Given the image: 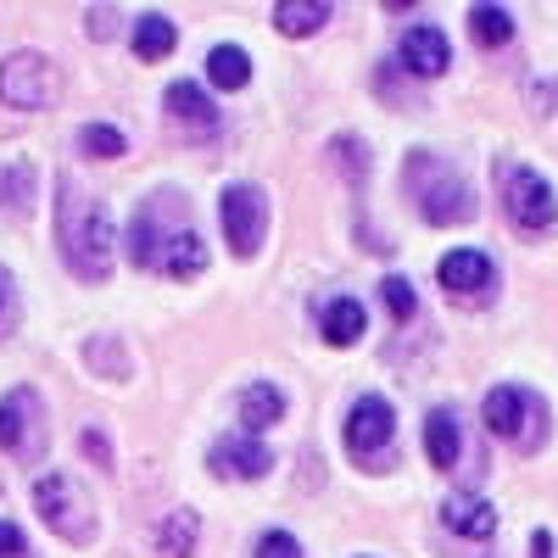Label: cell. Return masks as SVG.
<instances>
[{"mask_svg":"<svg viewBox=\"0 0 558 558\" xmlns=\"http://www.w3.org/2000/svg\"><path fill=\"white\" fill-rule=\"evenodd\" d=\"M129 257L151 274H168V279H191L207 268V246L202 235L184 218V196L162 191L157 202H146L129 223Z\"/></svg>","mask_w":558,"mask_h":558,"instance_id":"6da1fadb","label":"cell"},{"mask_svg":"<svg viewBox=\"0 0 558 558\" xmlns=\"http://www.w3.org/2000/svg\"><path fill=\"white\" fill-rule=\"evenodd\" d=\"M57 241H62L68 268L89 279V286H101L112 274V218L96 196H78L73 179L57 184Z\"/></svg>","mask_w":558,"mask_h":558,"instance_id":"7a4b0ae2","label":"cell"},{"mask_svg":"<svg viewBox=\"0 0 558 558\" xmlns=\"http://www.w3.org/2000/svg\"><path fill=\"white\" fill-rule=\"evenodd\" d=\"M402 184H408V196L425 223H463L475 213V196L463 184V173L452 162H441L436 151H413L402 162Z\"/></svg>","mask_w":558,"mask_h":558,"instance_id":"3957f363","label":"cell"},{"mask_svg":"<svg viewBox=\"0 0 558 558\" xmlns=\"http://www.w3.org/2000/svg\"><path fill=\"white\" fill-rule=\"evenodd\" d=\"M62 96V78L51 68L45 51H12L0 62V101L12 112H39V107H57Z\"/></svg>","mask_w":558,"mask_h":558,"instance_id":"277c9868","label":"cell"},{"mask_svg":"<svg viewBox=\"0 0 558 558\" xmlns=\"http://www.w3.org/2000/svg\"><path fill=\"white\" fill-rule=\"evenodd\" d=\"M34 508H39V520L73 547H84L89 536H96V514H89V502L78 497L73 475H39L34 481Z\"/></svg>","mask_w":558,"mask_h":558,"instance_id":"5b68a950","label":"cell"},{"mask_svg":"<svg viewBox=\"0 0 558 558\" xmlns=\"http://www.w3.org/2000/svg\"><path fill=\"white\" fill-rule=\"evenodd\" d=\"M486 430L502 436V441H514V447H536L542 441V397L525 391V386H497L486 391Z\"/></svg>","mask_w":558,"mask_h":558,"instance_id":"8992f818","label":"cell"},{"mask_svg":"<svg viewBox=\"0 0 558 558\" xmlns=\"http://www.w3.org/2000/svg\"><path fill=\"white\" fill-rule=\"evenodd\" d=\"M218 218H223L229 252H235V257H257L263 229H268V202H263L257 184H229L223 202H218Z\"/></svg>","mask_w":558,"mask_h":558,"instance_id":"52a82bcc","label":"cell"},{"mask_svg":"<svg viewBox=\"0 0 558 558\" xmlns=\"http://www.w3.org/2000/svg\"><path fill=\"white\" fill-rule=\"evenodd\" d=\"M502 207H508V218H514L525 235H536V229H553V218H558V202H553V191H547V179L531 173V168H508V173H502Z\"/></svg>","mask_w":558,"mask_h":558,"instance_id":"ba28073f","label":"cell"},{"mask_svg":"<svg viewBox=\"0 0 558 558\" xmlns=\"http://www.w3.org/2000/svg\"><path fill=\"white\" fill-rule=\"evenodd\" d=\"M397 436V413L386 397H357L347 413V452H357L363 463H380L386 441Z\"/></svg>","mask_w":558,"mask_h":558,"instance_id":"9c48e42d","label":"cell"},{"mask_svg":"<svg viewBox=\"0 0 558 558\" xmlns=\"http://www.w3.org/2000/svg\"><path fill=\"white\" fill-rule=\"evenodd\" d=\"M39 413H45V408H39V397H34L28 386H17V391L0 397V447L17 452V458L39 452V447H45V418H39Z\"/></svg>","mask_w":558,"mask_h":558,"instance_id":"30bf717a","label":"cell"},{"mask_svg":"<svg viewBox=\"0 0 558 558\" xmlns=\"http://www.w3.org/2000/svg\"><path fill=\"white\" fill-rule=\"evenodd\" d=\"M207 463H213V475H223V481H263L274 470V452L263 441H252V436H223Z\"/></svg>","mask_w":558,"mask_h":558,"instance_id":"8fae6325","label":"cell"},{"mask_svg":"<svg viewBox=\"0 0 558 558\" xmlns=\"http://www.w3.org/2000/svg\"><path fill=\"white\" fill-rule=\"evenodd\" d=\"M441 525H447L452 536L486 542V536L497 531V508H492L486 497H475V492H452V497L441 502Z\"/></svg>","mask_w":558,"mask_h":558,"instance_id":"7c38bea8","label":"cell"},{"mask_svg":"<svg viewBox=\"0 0 558 558\" xmlns=\"http://www.w3.org/2000/svg\"><path fill=\"white\" fill-rule=\"evenodd\" d=\"M168 118H173V123H184L196 140L218 134V101H207V89H202V84H191V78H179V84L168 89Z\"/></svg>","mask_w":558,"mask_h":558,"instance_id":"4fadbf2b","label":"cell"},{"mask_svg":"<svg viewBox=\"0 0 558 558\" xmlns=\"http://www.w3.org/2000/svg\"><path fill=\"white\" fill-rule=\"evenodd\" d=\"M447 62H452V51H447L441 28H408L402 34V68L413 78H436V73H447Z\"/></svg>","mask_w":558,"mask_h":558,"instance_id":"5bb4252c","label":"cell"},{"mask_svg":"<svg viewBox=\"0 0 558 558\" xmlns=\"http://www.w3.org/2000/svg\"><path fill=\"white\" fill-rule=\"evenodd\" d=\"M436 274H441V286L447 291H458V296H470V291H481V286H492V257L486 252H447L441 263H436Z\"/></svg>","mask_w":558,"mask_h":558,"instance_id":"9a60e30c","label":"cell"},{"mask_svg":"<svg viewBox=\"0 0 558 558\" xmlns=\"http://www.w3.org/2000/svg\"><path fill=\"white\" fill-rule=\"evenodd\" d=\"M330 12H336L330 0H274V28L286 39H307L330 23Z\"/></svg>","mask_w":558,"mask_h":558,"instance_id":"2e32d148","label":"cell"},{"mask_svg":"<svg viewBox=\"0 0 558 558\" xmlns=\"http://www.w3.org/2000/svg\"><path fill=\"white\" fill-rule=\"evenodd\" d=\"M241 418H246V430L279 425V418H286V391L268 386V380H252V386L241 391Z\"/></svg>","mask_w":558,"mask_h":558,"instance_id":"e0dca14e","label":"cell"},{"mask_svg":"<svg viewBox=\"0 0 558 558\" xmlns=\"http://www.w3.org/2000/svg\"><path fill=\"white\" fill-rule=\"evenodd\" d=\"M318 324H324V341L330 347H357L363 341V302L357 296H336Z\"/></svg>","mask_w":558,"mask_h":558,"instance_id":"ac0fdd59","label":"cell"},{"mask_svg":"<svg viewBox=\"0 0 558 558\" xmlns=\"http://www.w3.org/2000/svg\"><path fill=\"white\" fill-rule=\"evenodd\" d=\"M173 23L162 17V12H146V17H140L134 28H129V45H134V57L140 62H157V57H168L173 51Z\"/></svg>","mask_w":558,"mask_h":558,"instance_id":"d6986e66","label":"cell"},{"mask_svg":"<svg viewBox=\"0 0 558 558\" xmlns=\"http://www.w3.org/2000/svg\"><path fill=\"white\" fill-rule=\"evenodd\" d=\"M207 78H213L218 89H246L252 57L241 51V45H213V51H207Z\"/></svg>","mask_w":558,"mask_h":558,"instance_id":"ffe728a7","label":"cell"},{"mask_svg":"<svg viewBox=\"0 0 558 558\" xmlns=\"http://www.w3.org/2000/svg\"><path fill=\"white\" fill-rule=\"evenodd\" d=\"M196 508H173V514H162V525H157V547L168 553V558H191L196 553Z\"/></svg>","mask_w":558,"mask_h":558,"instance_id":"44dd1931","label":"cell"},{"mask_svg":"<svg viewBox=\"0 0 558 558\" xmlns=\"http://www.w3.org/2000/svg\"><path fill=\"white\" fill-rule=\"evenodd\" d=\"M425 452H430L436 470H452V463H458V418L447 408H436L425 418Z\"/></svg>","mask_w":558,"mask_h":558,"instance_id":"7402d4cb","label":"cell"},{"mask_svg":"<svg viewBox=\"0 0 558 558\" xmlns=\"http://www.w3.org/2000/svg\"><path fill=\"white\" fill-rule=\"evenodd\" d=\"M470 34L497 51V45L514 39V17H508V7H470Z\"/></svg>","mask_w":558,"mask_h":558,"instance_id":"603a6c76","label":"cell"},{"mask_svg":"<svg viewBox=\"0 0 558 558\" xmlns=\"http://www.w3.org/2000/svg\"><path fill=\"white\" fill-rule=\"evenodd\" d=\"M123 146H129V140H123L112 123H84V129H78V151H84V157H101V162H107V157H118Z\"/></svg>","mask_w":558,"mask_h":558,"instance_id":"cb8c5ba5","label":"cell"},{"mask_svg":"<svg viewBox=\"0 0 558 558\" xmlns=\"http://www.w3.org/2000/svg\"><path fill=\"white\" fill-rule=\"evenodd\" d=\"M28 184H34V168L28 162L0 173V213H28Z\"/></svg>","mask_w":558,"mask_h":558,"instance_id":"d4e9b609","label":"cell"},{"mask_svg":"<svg viewBox=\"0 0 558 558\" xmlns=\"http://www.w3.org/2000/svg\"><path fill=\"white\" fill-rule=\"evenodd\" d=\"M84 357H89V363H101V375H107V380H123V375H129V357L118 352V341H112V336L84 341Z\"/></svg>","mask_w":558,"mask_h":558,"instance_id":"484cf974","label":"cell"},{"mask_svg":"<svg viewBox=\"0 0 558 558\" xmlns=\"http://www.w3.org/2000/svg\"><path fill=\"white\" fill-rule=\"evenodd\" d=\"M380 296H386V307H391V318H413L418 313V296H413V286L402 274H391V279H380Z\"/></svg>","mask_w":558,"mask_h":558,"instance_id":"4316f807","label":"cell"},{"mask_svg":"<svg viewBox=\"0 0 558 558\" xmlns=\"http://www.w3.org/2000/svg\"><path fill=\"white\" fill-rule=\"evenodd\" d=\"M252 558H302V542H296L291 531H263Z\"/></svg>","mask_w":558,"mask_h":558,"instance_id":"83f0119b","label":"cell"},{"mask_svg":"<svg viewBox=\"0 0 558 558\" xmlns=\"http://www.w3.org/2000/svg\"><path fill=\"white\" fill-rule=\"evenodd\" d=\"M78 452H89V463H96V470H112V447H107L101 430H78Z\"/></svg>","mask_w":558,"mask_h":558,"instance_id":"f1b7e54d","label":"cell"},{"mask_svg":"<svg viewBox=\"0 0 558 558\" xmlns=\"http://www.w3.org/2000/svg\"><path fill=\"white\" fill-rule=\"evenodd\" d=\"M336 157H341V168H347V173H357V179H363V168H368L363 140H347V134H341V140H336Z\"/></svg>","mask_w":558,"mask_h":558,"instance_id":"f546056e","label":"cell"},{"mask_svg":"<svg viewBox=\"0 0 558 558\" xmlns=\"http://www.w3.org/2000/svg\"><path fill=\"white\" fill-rule=\"evenodd\" d=\"M0 558H34L28 553V536L17 525H7V520H0Z\"/></svg>","mask_w":558,"mask_h":558,"instance_id":"4dcf8cb0","label":"cell"},{"mask_svg":"<svg viewBox=\"0 0 558 558\" xmlns=\"http://www.w3.org/2000/svg\"><path fill=\"white\" fill-rule=\"evenodd\" d=\"M7 313H12V279L0 268V330H7Z\"/></svg>","mask_w":558,"mask_h":558,"instance_id":"1f68e13d","label":"cell"},{"mask_svg":"<svg viewBox=\"0 0 558 558\" xmlns=\"http://www.w3.org/2000/svg\"><path fill=\"white\" fill-rule=\"evenodd\" d=\"M531 558H553V531H536L531 536Z\"/></svg>","mask_w":558,"mask_h":558,"instance_id":"d6a6232c","label":"cell"},{"mask_svg":"<svg viewBox=\"0 0 558 558\" xmlns=\"http://www.w3.org/2000/svg\"><path fill=\"white\" fill-rule=\"evenodd\" d=\"M96 34H112V7H96Z\"/></svg>","mask_w":558,"mask_h":558,"instance_id":"836d02e7","label":"cell"}]
</instances>
